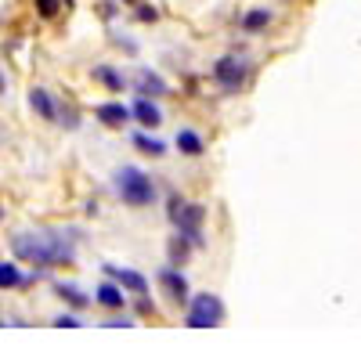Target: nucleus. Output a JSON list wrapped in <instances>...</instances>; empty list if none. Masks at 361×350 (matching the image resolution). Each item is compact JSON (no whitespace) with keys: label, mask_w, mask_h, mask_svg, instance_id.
<instances>
[{"label":"nucleus","mask_w":361,"mask_h":350,"mask_svg":"<svg viewBox=\"0 0 361 350\" xmlns=\"http://www.w3.org/2000/svg\"><path fill=\"white\" fill-rule=\"evenodd\" d=\"M159 289L166 293V300H170L173 307H188V300H192V293H188V278L180 275L177 268H163V271H159Z\"/></svg>","instance_id":"6"},{"label":"nucleus","mask_w":361,"mask_h":350,"mask_svg":"<svg viewBox=\"0 0 361 350\" xmlns=\"http://www.w3.org/2000/svg\"><path fill=\"white\" fill-rule=\"evenodd\" d=\"M170 220L177 227L180 239H188L192 246H202V220H206V210L199 202H180V199H170Z\"/></svg>","instance_id":"4"},{"label":"nucleus","mask_w":361,"mask_h":350,"mask_svg":"<svg viewBox=\"0 0 361 350\" xmlns=\"http://www.w3.org/2000/svg\"><path fill=\"white\" fill-rule=\"evenodd\" d=\"M94 115H98V120L105 123V127H127L130 123V115H134V108H127L123 101H105V105H98L94 108Z\"/></svg>","instance_id":"8"},{"label":"nucleus","mask_w":361,"mask_h":350,"mask_svg":"<svg viewBox=\"0 0 361 350\" xmlns=\"http://www.w3.org/2000/svg\"><path fill=\"white\" fill-rule=\"evenodd\" d=\"M29 105H33V112L37 115H44V120H62V112H58V101L44 91V87H33V91H29Z\"/></svg>","instance_id":"11"},{"label":"nucleus","mask_w":361,"mask_h":350,"mask_svg":"<svg viewBox=\"0 0 361 350\" xmlns=\"http://www.w3.org/2000/svg\"><path fill=\"white\" fill-rule=\"evenodd\" d=\"M94 304H102L105 311H123V307H127V293H123L116 282H102V285L94 289Z\"/></svg>","instance_id":"9"},{"label":"nucleus","mask_w":361,"mask_h":350,"mask_svg":"<svg viewBox=\"0 0 361 350\" xmlns=\"http://www.w3.org/2000/svg\"><path fill=\"white\" fill-rule=\"evenodd\" d=\"M83 322H80V318L76 314H62V318H54V329H80Z\"/></svg>","instance_id":"20"},{"label":"nucleus","mask_w":361,"mask_h":350,"mask_svg":"<svg viewBox=\"0 0 361 350\" xmlns=\"http://www.w3.org/2000/svg\"><path fill=\"white\" fill-rule=\"evenodd\" d=\"M134 120L141 127H148V130H156L163 123V108L156 105V98H137L134 101Z\"/></svg>","instance_id":"10"},{"label":"nucleus","mask_w":361,"mask_h":350,"mask_svg":"<svg viewBox=\"0 0 361 350\" xmlns=\"http://www.w3.org/2000/svg\"><path fill=\"white\" fill-rule=\"evenodd\" d=\"M134 144H137L145 156H163L166 152V144L159 137H152V134H134Z\"/></svg>","instance_id":"18"},{"label":"nucleus","mask_w":361,"mask_h":350,"mask_svg":"<svg viewBox=\"0 0 361 350\" xmlns=\"http://www.w3.org/2000/svg\"><path fill=\"white\" fill-rule=\"evenodd\" d=\"M224 322V300L217 293H199L185 307V325L188 329H217Z\"/></svg>","instance_id":"3"},{"label":"nucleus","mask_w":361,"mask_h":350,"mask_svg":"<svg viewBox=\"0 0 361 350\" xmlns=\"http://www.w3.org/2000/svg\"><path fill=\"white\" fill-rule=\"evenodd\" d=\"M177 149H180V156H202V137L195 134V130H180L177 134Z\"/></svg>","instance_id":"14"},{"label":"nucleus","mask_w":361,"mask_h":350,"mask_svg":"<svg viewBox=\"0 0 361 350\" xmlns=\"http://www.w3.org/2000/svg\"><path fill=\"white\" fill-rule=\"evenodd\" d=\"M0 220H4V210H0Z\"/></svg>","instance_id":"24"},{"label":"nucleus","mask_w":361,"mask_h":350,"mask_svg":"<svg viewBox=\"0 0 361 350\" xmlns=\"http://www.w3.org/2000/svg\"><path fill=\"white\" fill-rule=\"evenodd\" d=\"M188 253H192V242L188 239H170V260H173V268L177 264H185V260H188Z\"/></svg>","instance_id":"19"},{"label":"nucleus","mask_w":361,"mask_h":350,"mask_svg":"<svg viewBox=\"0 0 361 350\" xmlns=\"http://www.w3.org/2000/svg\"><path fill=\"white\" fill-rule=\"evenodd\" d=\"M246 76H250V62H246V58H238V54H224L221 62L214 65V80H217L221 91H228V94L243 91Z\"/></svg>","instance_id":"5"},{"label":"nucleus","mask_w":361,"mask_h":350,"mask_svg":"<svg viewBox=\"0 0 361 350\" xmlns=\"http://www.w3.org/2000/svg\"><path fill=\"white\" fill-rule=\"evenodd\" d=\"M76 239H80V231H66V227L18 231V235L11 239V253L18 260L37 264V268H58V264H73Z\"/></svg>","instance_id":"1"},{"label":"nucleus","mask_w":361,"mask_h":350,"mask_svg":"<svg viewBox=\"0 0 361 350\" xmlns=\"http://www.w3.org/2000/svg\"><path fill=\"white\" fill-rule=\"evenodd\" d=\"M25 278L29 275H22L15 264H0V289H22V285H29Z\"/></svg>","instance_id":"16"},{"label":"nucleus","mask_w":361,"mask_h":350,"mask_svg":"<svg viewBox=\"0 0 361 350\" xmlns=\"http://www.w3.org/2000/svg\"><path fill=\"white\" fill-rule=\"evenodd\" d=\"M267 25H271V11L267 8H253V11L243 15V29H246V33H260V29H267Z\"/></svg>","instance_id":"15"},{"label":"nucleus","mask_w":361,"mask_h":350,"mask_svg":"<svg viewBox=\"0 0 361 350\" xmlns=\"http://www.w3.org/2000/svg\"><path fill=\"white\" fill-rule=\"evenodd\" d=\"M54 293L62 296L69 307H76V311H83V307H90V296L83 293V289H76L73 282H54Z\"/></svg>","instance_id":"12"},{"label":"nucleus","mask_w":361,"mask_h":350,"mask_svg":"<svg viewBox=\"0 0 361 350\" xmlns=\"http://www.w3.org/2000/svg\"><path fill=\"white\" fill-rule=\"evenodd\" d=\"M105 275L123 289V293H134V296H148V278L141 275V271H134V268H112V264H105Z\"/></svg>","instance_id":"7"},{"label":"nucleus","mask_w":361,"mask_h":350,"mask_svg":"<svg viewBox=\"0 0 361 350\" xmlns=\"http://www.w3.org/2000/svg\"><path fill=\"white\" fill-rule=\"evenodd\" d=\"M137 18H141V22H156L159 11H156V8H148V4H141V8H137Z\"/></svg>","instance_id":"22"},{"label":"nucleus","mask_w":361,"mask_h":350,"mask_svg":"<svg viewBox=\"0 0 361 350\" xmlns=\"http://www.w3.org/2000/svg\"><path fill=\"white\" fill-rule=\"evenodd\" d=\"M130 325H134V318H112L105 329H130Z\"/></svg>","instance_id":"23"},{"label":"nucleus","mask_w":361,"mask_h":350,"mask_svg":"<svg viewBox=\"0 0 361 350\" xmlns=\"http://www.w3.org/2000/svg\"><path fill=\"white\" fill-rule=\"evenodd\" d=\"M94 80H102V83L109 87V91H123V87H127V80L119 76L112 65H98V69H94Z\"/></svg>","instance_id":"17"},{"label":"nucleus","mask_w":361,"mask_h":350,"mask_svg":"<svg viewBox=\"0 0 361 350\" xmlns=\"http://www.w3.org/2000/svg\"><path fill=\"white\" fill-rule=\"evenodd\" d=\"M137 91H141V98H163V94H166V80L145 69V73L137 76Z\"/></svg>","instance_id":"13"},{"label":"nucleus","mask_w":361,"mask_h":350,"mask_svg":"<svg viewBox=\"0 0 361 350\" xmlns=\"http://www.w3.org/2000/svg\"><path fill=\"white\" fill-rule=\"evenodd\" d=\"M112 181H116V192L127 206H152L156 202V181L137 166H119Z\"/></svg>","instance_id":"2"},{"label":"nucleus","mask_w":361,"mask_h":350,"mask_svg":"<svg viewBox=\"0 0 361 350\" xmlns=\"http://www.w3.org/2000/svg\"><path fill=\"white\" fill-rule=\"evenodd\" d=\"M37 11H40L44 18H54V15H58V0H37Z\"/></svg>","instance_id":"21"}]
</instances>
